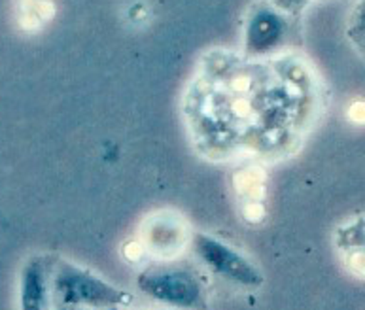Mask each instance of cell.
Here are the masks:
<instances>
[{
	"mask_svg": "<svg viewBox=\"0 0 365 310\" xmlns=\"http://www.w3.org/2000/svg\"><path fill=\"white\" fill-rule=\"evenodd\" d=\"M142 294L176 310H207V284L187 262H158L138 272Z\"/></svg>",
	"mask_w": 365,
	"mask_h": 310,
	"instance_id": "cell-3",
	"label": "cell"
},
{
	"mask_svg": "<svg viewBox=\"0 0 365 310\" xmlns=\"http://www.w3.org/2000/svg\"><path fill=\"white\" fill-rule=\"evenodd\" d=\"M53 309L74 306L88 310H120L133 303V295L106 282L89 269L53 257L51 265Z\"/></svg>",
	"mask_w": 365,
	"mask_h": 310,
	"instance_id": "cell-2",
	"label": "cell"
},
{
	"mask_svg": "<svg viewBox=\"0 0 365 310\" xmlns=\"http://www.w3.org/2000/svg\"><path fill=\"white\" fill-rule=\"evenodd\" d=\"M191 246H193V254L201 259L202 265L227 282L237 284L240 288L254 289L259 288L265 280L259 267L254 265L245 254H240L233 246L225 244L210 234L197 231L191 237Z\"/></svg>",
	"mask_w": 365,
	"mask_h": 310,
	"instance_id": "cell-5",
	"label": "cell"
},
{
	"mask_svg": "<svg viewBox=\"0 0 365 310\" xmlns=\"http://www.w3.org/2000/svg\"><path fill=\"white\" fill-rule=\"evenodd\" d=\"M299 6V4H297ZM289 4L257 2L252 4L245 25V57L254 61H269L278 55L289 42H294V8Z\"/></svg>",
	"mask_w": 365,
	"mask_h": 310,
	"instance_id": "cell-4",
	"label": "cell"
},
{
	"mask_svg": "<svg viewBox=\"0 0 365 310\" xmlns=\"http://www.w3.org/2000/svg\"><path fill=\"white\" fill-rule=\"evenodd\" d=\"M346 36L356 48V51L365 59V2L352 8L346 23Z\"/></svg>",
	"mask_w": 365,
	"mask_h": 310,
	"instance_id": "cell-7",
	"label": "cell"
},
{
	"mask_svg": "<svg viewBox=\"0 0 365 310\" xmlns=\"http://www.w3.org/2000/svg\"><path fill=\"white\" fill-rule=\"evenodd\" d=\"M317 104L314 78L292 57L212 53L185 93L184 112L208 157H278L294 150Z\"/></svg>",
	"mask_w": 365,
	"mask_h": 310,
	"instance_id": "cell-1",
	"label": "cell"
},
{
	"mask_svg": "<svg viewBox=\"0 0 365 310\" xmlns=\"http://www.w3.org/2000/svg\"><path fill=\"white\" fill-rule=\"evenodd\" d=\"M51 265L53 257L33 256L23 265L19 277L21 310H53L51 295Z\"/></svg>",
	"mask_w": 365,
	"mask_h": 310,
	"instance_id": "cell-6",
	"label": "cell"
},
{
	"mask_svg": "<svg viewBox=\"0 0 365 310\" xmlns=\"http://www.w3.org/2000/svg\"><path fill=\"white\" fill-rule=\"evenodd\" d=\"M53 310H88V309H74V306H61V309H53Z\"/></svg>",
	"mask_w": 365,
	"mask_h": 310,
	"instance_id": "cell-8",
	"label": "cell"
}]
</instances>
